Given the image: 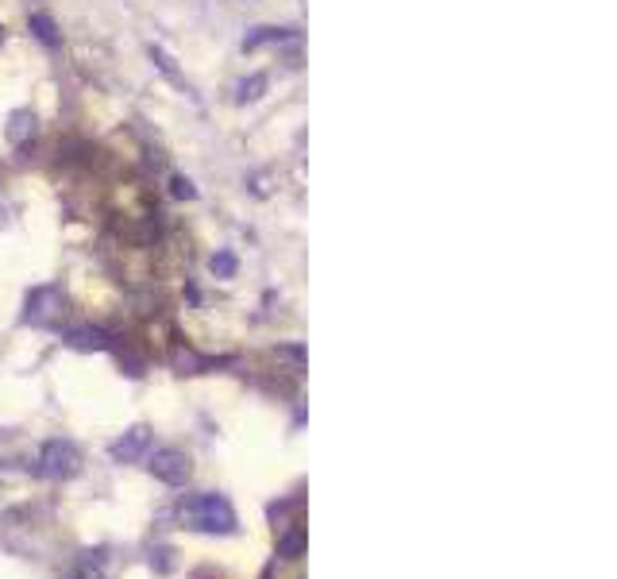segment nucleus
<instances>
[{"instance_id":"obj_1","label":"nucleus","mask_w":617,"mask_h":579,"mask_svg":"<svg viewBox=\"0 0 617 579\" xmlns=\"http://www.w3.org/2000/svg\"><path fill=\"white\" fill-rule=\"evenodd\" d=\"M182 522H189V529L197 533H236V510L224 494L213 491H201V494H189L182 503Z\"/></svg>"},{"instance_id":"obj_2","label":"nucleus","mask_w":617,"mask_h":579,"mask_svg":"<svg viewBox=\"0 0 617 579\" xmlns=\"http://www.w3.org/2000/svg\"><path fill=\"white\" fill-rule=\"evenodd\" d=\"M35 472H39L43 479H55V482L74 479V475L81 472L77 448H74L70 441H46L43 452H39V460H35Z\"/></svg>"},{"instance_id":"obj_3","label":"nucleus","mask_w":617,"mask_h":579,"mask_svg":"<svg viewBox=\"0 0 617 579\" xmlns=\"http://www.w3.org/2000/svg\"><path fill=\"white\" fill-rule=\"evenodd\" d=\"M147 468H151L155 479L167 482V487H182V482L189 479V472H193V463H189V456L182 452V448H155Z\"/></svg>"},{"instance_id":"obj_4","label":"nucleus","mask_w":617,"mask_h":579,"mask_svg":"<svg viewBox=\"0 0 617 579\" xmlns=\"http://www.w3.org/2000/svg\"><path fill=\"white\" fill-rule=\"evenodd\" d=\"M58 310H62V294H58V290L55 286H39V290H31L24 320H27V325H46V320H51Z\"/></svg>"},{"instance_id":"obj_5","label":"nucleus","mask_w":617,"mask_h":579,"mask_svg":"<svg viewBox=\"0 0 617 579\" xmlns=\"http://www.w3.org/2000/svg\"><path fill=\"white\" fill-rule=\"evenodd\" d=\"M147 448H151V429L136 425V429H127L124 437H116V441L108 444V456L116 460V463H124V460H139Z\"/></svg>"},{"instance_id":"obj_6","label":"nucleus","mask_w":617,"mask_h":579,"mask_svg":"<svg viewBox=\"0 0 617 579\" xmlns=\"http://www.w3.org/2000/svg\"><path fill=\"white\" fill-rule=\"evenodd\" d=\"M66 344L74 351H108L112 348V336L105 329H93V325H81V329H70L66 332Z\"/></svg>"},{"instance_id":"obj_7","label":"nucleus","mask_w":617,"mask_h":579,"mask_svg":"<svg viewBox=\"0 0 617 579\" xmlns=\"http://www.w3.org/2000/svg\"><path fill=\"white\" fill-rule=\"evenodd\" d=\"M5 136H8V143H15V147H24V143H27L31 136H35V112H27V108H15L12 117H8Z\"/></svg>"},{"instance_id":"obj_8","label":"nucleus","mask_w":617,"mask_h":579,"mask_svg":"<svg viewBox=\"0 0 617 579\" xmlns=\"http://www.w3.org/2000/svg\"><path fill=\"white\" fill-rule=\"evenodd\" d=\"M301 549H305V529H301V525H294V529H289V533L278 541V556L298 560V556H301Z\"/></svg>"},{"instance_id":"obj_9","label":"nucleus","mask_w":617,"mask_h":579,"mask_svg":"<svg viewBox=\"0 0 617 579\" xmlns=\"http://www.w3.org/2000/svg\"><path fill=\"white\" fill-rule=\"evenodd\" d=\"M274 360H282V363H289V371H305V348L301 344H278L274 348Z\"/></svg>"},{"instance_id":"obj_10","label":"nucleus","mask_w":617,"mask_h":579,"mask_svg":"<svg viewBox=\"0 0 617 579\" xmlns=\"http://www.w3.org/2000/svg\"><path fill=\"white\" fill-rule=\"evenodd\" d=\"M31 31H35V39H43L46 46H58V31H55V20H51V15L35 12V15H31Z\"/></svg>"},{"instance_id":"obj_11","label":"nucleus","mask_w":617,"mask_h":579,"mask_svg":"<svg viewBox=\"0 0 617 579\" xmlns=\"http://www.w3.org/2000/svg\"><path fill=\"white\" fill-rule=\"evenodd\" d=\"M263 89H267V77H263V74H255V77H248V82H239V86H236V101H239V105L258 101V96H263Z\"/></svg>"},{"instance_id":"obj_12","label":"nucleus","mask_w":617,"mask_h":579,"mask_svg":"<svg viewBox=\"0 0 617 579\" xmlns=\"http://www.w3.org/2000/svg\"><path fill=\"white\" fill-rule=\"evenodd\" d=\"M286 31H274V27H258L255 36L243 39V51H255V46H263V43H274V39H282Z\"/></svg>"},{"instance_id":"obj_13","label":"nucleus","mask_w":617,"mask_h":579,"mask_svg":"<svg viewBox=\"0 0 617 579\" xmlns=\"http://www.w3.org/2000/svg\"><path fill=\"white\" fill-rule=\"evenodd\" d=\"M213 275H220V279H232V275H236V255H228V251L213 255Z\"/></svg>"},{"instance_id":"obj_14","label":"nucleus","mask_w":617,"mask_h":579,"mask_svg":"<svg viewBox=\"0 0 617 579\" xmlns=\"http://www.w3.org/2000/svg\"><path fill=\"white\" fill-rule=\"evenodd\" d=\"M170 193L174 198H197V189H193L189 178H170Z\"/></svg>"},{"instance_id":"obj_15","label":"nucleus","mask_w":617,"mask_h":579,"mask_svg":"<svg viewBox=\"0 0 617 579\" xmlns=\"http://www.w3.org/2000/svg\"><path fill=\"white\" fill-rule=\"evenodd\" d=\"M8 224V205H0V229H5Z\"/></svg>"},{"instance_id":"obj_16","label":"nucleus","mask_w":617,"mask_h":579,"mask_svg":"<svg viewBox=\"0 0 617 579\" xmlns=\"http://www.w3.org/2000/svg\"><path fill=\"white\" fill-rule=\"evenodd\" d=\"M81 579H101V575H89V572H86V575H81Z\"/></svg>"},{"instance_id":"obj_17","label":"nucleus","mask_w":617,"mask_h":579,"mask_svg":"<svg viewBox=\"0 0 617 579\" xmlns=\"http://www.w3.org/2000/svg\"><path fill=\"white\" fill-rule=\"evenodd\" d=\"M263 579H267V575H263Z\"/></svg>"}]
</instances>
